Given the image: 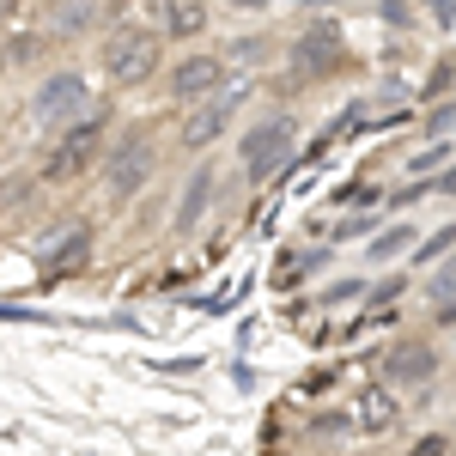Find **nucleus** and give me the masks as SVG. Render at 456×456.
Segmentation results:
<instances>
[{
	"label": "nucleus",
	"mask_w": 456,
	"mask_h": 456,
	"mask_svg": "<svg viewBox=\"0 0 456 456\" xmlns=\"http://www.w3.org/2000/svg\"><path fill=\"white\" fill-rule=\"evenodd\" d=\"M159 61H165V43H159L152 25H116V31L104 37V73H110L116 92L146 86V79L159 73Z\"/></svg>",
	"instance_id": "f257e3e1"
},
{
	"label": "nucleus",
	"mask_w": 456,
	"mask_h": 456,
	"mask_svg": "<svg viewBox=\"0 0 456 456\" xmlns=\"http://www.w3.org/2000/svg\"><path fill=\"white\" fill-rule=\"evenodd\" d=\"M225 73H232L225 55H183V61H171V73H165V98L183 104V110L213 104V98L225 92Z\"/></svg>",
	"instance_id": "39448f33"
},
{
	"label": "nucleus",
	"mask_w": 456,
	"mask_h": 456,
	"mask_svg": "<svg viewBox=\"0 0 456 456\" xmlns=\"http://www.w3.org/2000/svg\"><path fill=\"white\" fill-rule=\"evenodd\" d=\"M292 141H298V122H292L286 110H268L244 134V176L249 183H268V176L292 159Z\"/></svg>",
	"instance_id": "7ed1b4c3"
},
{
	"label": "nucleus",
	"mask_w": 456,
	"mask_h": 456,
	"mask_svg": "<svg viewBox=\"0 0 456 456\" xmlns=\"http://www.w3.org/2000/svg\"><path fill=\"white\" fill-rule=\"evenodd\" d=\"M451 159H456L451 141H432L426 152H414V159H408V176H414V183H432V171H444Z\"/></svg>",
	"instance_id": "ddd939ff"
},
{
	"label": "nucleus",
	"mask_w": 456,
	"mask_h": 456,
	"mask_svg": "<svg viewBox=\"0 0 456 456\" xmlns=\"http://www.w3.org/2000/svg\"><path fill=\"white\" fill-rule=\"evenodd\" d=\"M232 110H238V92H219L213 104H195L189 116H183V128H176V146H183V152H201V146H213L225 128H232Z\"/></svg>",
	"instance_id": "1a4fd4ad"
},
{
	"label": "nucleus",
	"mask_w": 456,
	"mask_h": 456,
	"mask_svg": "<svg viewBox=\"0 0 456 456\" xmlns=\"http://www.w3.org/2000/svg\"><path fill=\"white\" fill-rule=\"evenodd\" d=\"M378 384H389L395 395L408 389H426L438 384V347L432 341H420V335H408V341H389L384 353H378Z\"/></svg>",
	"instance_id": "20e7f679"
},
{
	"label": "nucleus",
	"mask_w": 456,
	"mask_h": 456,
	"mask_svg": "<svg viewBox=\"0 0 456 456\" xmlns=\"http://www.w3.org/2000/svg\"><path fill=\"white\" fill-rule=\"evenodd\" d=\"M371 201H384V195H378V183H347V189H341V208H371Z\"/></svg>",
	"instance_id": "a211bd4d"
},
{
	"label": "nucleus",
	"mask_w": 456,
	"mask_h": 456,
	"mask_svg": "<svg viewBox=\"0 0 456 456\" xmlns=\"http://www.w3.org/2000/svg\"><path fill=\"white\" fill-rule=\"evenodd\" d=\"M432 189H438V195H456V171H444V176H432Z\"/></svg>",
	"instance_id": "aec40b11"
},
{
	"label": "nucleus",
	"mask_w": 456,
	"mask_h": 456,
	"mask_svg": "<svg viewBox=\"0 0 456 456\" xmlns=\"http://www.w3.org/2000/svg\"><path fill=\"white\" fill-rule=\"evenodd\" d=\"M213 25L208 6H195V0H171V6H152V31H159V43L171 37V43H189V37H201Z\"/></svg>",
	"instance_id": "9d476101"
},
{
	"label": "nucleus",
	"mask_w": 456,
	"mask_h": 456,
	"mask_svg": "<svg viewBox=\"0 0 456 456\" xmlns=\"http://www.w3.org/2000/svg\"><path fill=\"white\" fill-rule=\"evenodd\" d=\"M451 244H456V225H444V232H432V238L414 249V262H438V256H444Z\"/></svg>",
	"instance_id": "dca6fc26"
},
{
	"label": "nucleus",
	"mask_w": 456,
	"mask_h": 456,
	"mask_svg": "<svg viewBox=\"0 0 456 456\" xmlns=\"http://www.w3.org/2000/svg\"><path fill=\"white\" fill-rule=\"evenodd\" d=\"M213 195H219V171H213V165H195V176L183 183V201H176V232H195V225L208 219Z\"/></svg>",
	"instance_id": "9b49d317"
},
{
	"label": "nucleus",
	"mask_w": 456,
	"mask_h": 456,
	"mask_svg": "<svg viewBox=\"0 0 456 456\" xmlns=\"http://www.w3.org/2000/svg\"><path fill=\"white\" fill-rule=\"evenodd\" d=\"M432 322H438V329H456V298H444V305H432Z\"/></svg>",
	"instance_id": "6ab92c4d"
},
{
	"label": "nucleus",
	"mask_w": 456,
	"mask_h": 456,
	"mask_svg": "<svg viewBox=\"0 0 456 456\" xmlns=\"http://www.w3.org/2000/svg\"><path fill=\"white\" fill-rule=\"evenodd\" d=\"M402 456H451V438H444V432H420Z\"/></svg>",
	"instance_id": "f3484780"
},
{
	"label": "nucleus",
	"mask_w": 456,
	"mask_h": 456,
	"mask_svg": "<svg viewBox=\"0 0 456 456\" xmlns=\"http://www.w3.org/2000/svg\"><path fill=\"white\" fill-rule=\"evenodd\" d=\"M402 249H414V225H389V232H378L365 256H371V262H395Z\"/></svg>",
	"instance_id": "4468645a"
},
{
	"label": "nucleus",
	"mask_w": 456,
	"mask_h": 456,
	"mask_svg": "<svg viewBox=\"0 0 456 456\" xmlns=\"http://www.w3.org/2000/svg\"><path fill=\"white\" fill-rule=\"evenodd\" d=\"M110 12H55V31H68V37H79V31H98Z\"/></svg>",
	"instance_id": "2eb2a0df"
},
{
	"label": "nucleus",
	"mask_w": 456,
	"mask_h": 456,
	"mask_svg": "<svg viewBox=\"0 0 456 456\" xmlns=\"http://www.w3.org/2000/svg\"><path fill=\"white\" fill-rule=\"evenodd\" d=\"M0 25H6V6H0Z\"/></svg>",
	"instance_id": "412c9836"
},
{
	"label": "nucleus",
	"mask_w": 456,
	"mask_h": 456,
	"mask_svg": "<svg viewBox=\"0 0 456 456\" xmlns=\"http://www.w3.org/2000/svg\"><path fill=\"white\" fill-rule=\"evenodd\" d=\"M347 414H353V432H359V438H384V432L402 426V395L389 384H359L353 402H347Z\"/></svg>",
	"instance_id": "0eeeda50"
},
{
	"label": "nucleus",
	"mask_w": 456,
	"mask_h": 456,
	"mask_svg": "<svg viewBox=\"0 0 456 456\" xmlns=\"http://www.w3.org/2000/svg\"><path fill=\"white\" fill-rule=\"evenodd\" d=\"M86 249H92V232H86V225H73V232H55V238L43 244L37 262H43V274L55 281L61 268H79V262H86Z\"/></svg>",
	"instance_id": "f8f14e48"
},
{
	"label": "nucleus",
	"mask_w": 456,
	"mask_h": 456,
	"mask_svg": "<svg viewBox=\"0 0 456 456\" xmlns=\"http://www.w3.org/2000/svg\"><path fill=\"white\" fill-rule=\"evenodd\" d=\"M152 171H159V141L152 134H128V141H116L104 152V189H110V201L122 208V201H134L146 183H152Z\"/></svg>",
	"instance_id": "f03ea898"
},
{
	"label": "nucleus",
	"mask_w": 456,
	"mask_h": 456,
	"mask_svg": "<svg viewBox=\"0 0 456 456\" xmlns=\"http://www.w3.org/2000/svg\"><path fill=\"white\" fill-rule=\"evenodd\" d=\"M98 146H104V116H79L68 134L49 146V159H43V176H49V183H73V176L86 171V165H98Z\"/></svg>",
	"instance_id": "423d86ee"
},
{
	"label": "nucleus",
	"mask_w": 456,
	"mask_h": 456,
	"mask_svg": "<svg viewBox=\"0 0 456 456\" xmlns=\"http://www.w3.org/2000/svg\"><path fill=\"white\" fill-rule=\"evenodd\" d=\"M92 104V92H86V79H79V73H49V79H43V92H37L31 98V116L37 122H79V110Z\"/></svg>",
	"instance_id": "6e6552de"
}]
</instances>
